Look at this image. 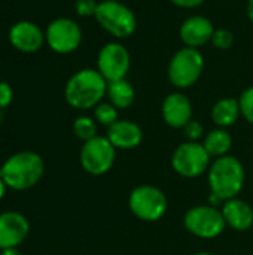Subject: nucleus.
<instances>
[{"label":"nucleus","mask_w":253,"mask_h":255,"mask_svg":"<svg viewBox=\"0 0 253 255\" xmlns=\"http://www.w3.org/2000/svg\"><path fill=\"white\" fill-rule=\"evenodd\" d=\"M107 93V81L97 69H81L64 87V99L73 109H94Z\"/></svg>","instance_id":"f257e3e1"},{"label":"nucleus","mask_w":253,"mask_h":255,"mask_svg":"<svg viewBox=\"0 0 253 255\" xmlns=\"http://www.w3.org/2000/svg\"><path fill=\"white\" fill-rule=\"evenodd\" d=\"M45 161L33 151H21L10 155L0 166V178L6 187L15 191L33 188L43 178Z\"/></svg>","instance_id":"f03ea898"},{"label":"nucleus","mask_w":253,"mask_h":255,"mask_svg":"<svg viewBox=\"0 0 253 255\" xmlns=\"http://www.w3.org/2000/svg\"><path fill=\"white\" fill-rule=\"evenodd\" d=\"M207 181L210 194L222 202L239 197L245 187L246 172L243 163L234 155L215 158L207 170Z\"/></svg>","instance_id":"7ed1b4c3"},{"label":"nucleus","mask_w":253,"mask_h":255,"mask_svg":"<svg viewBox=\"0 0 253 255\" xmlns=\"http://www.w3.org/2000/svg\"><path fill=\"white\" fill-rule=\"evenodd\" d=\"M128 208L137 220L145 223H157L166 215L169 209V199L158 187L142 184L130 193Z\"/></svg>","instance_id":"20e7f679"},{"label":"nucleus","mask_w":253,"mask_h":255,"mask_svg":"<svg viewBox=\"0 0 253 255\" xmlns=\"http://www.w3.org/2000/svg\"><path fill=\"white\" fill-rule=\"evenodd\" d=\"M94 16L97 22L116 39H127L133 36L137 28L134 12L118 0L100 1Z\"/></svg>","instance_id":"39448f33"},{"label":"nucleus","mask_w":253,"mask_h":255,"mask_svg":"<svg viewBox=\"0 0 253 255\" xmlns=\"http://www.w3.org/2000/svg\"><path fill=\"white\" fill-rule=\"evenodd\" d=\"M203 70V54L195 48L183 46L171 57L167 69V76L173 87L179 90H186L200 79Z\"/></svg>","instance_id":"423d86ee"},{"label":"nucleus","mask_w":253,"mask_h":255,"mask_svg":"<svg viewBox=\"0 0 253 255\" xmlns=\"http://www.w3.org/2000/svg\"><path fill=\"white\" fill-rule=\"evenodd\" d=\"M183 226L186 232L200 239H216L227 229L222 211L212 205L189 208L183 217Z\"/></svg>","instance_id":"0eeeda50"},{"label":"nucleus","mask_w":253,"mask_h":255,"mask_svg":"<svg viewBox=\"0 0 253 255\" xmlns=\"http://www.w3.org/2000/svg\"><path fill=\"white\" fill-rule=\"evenodd\" d=\"M212 164V157L201 142H183L171 154L173 170L186 179H195L204 175Z\"/></svg>","instance_id":"6e6552de"},{"label":"nucleus","mask_w":253,"mask_h":255,"mask_svg":"<svg viewBox=\"0 0 253 255\" xmlns=\"http://www.w3.org/2000/svg\"><path fill=\"white\" fill-rule=\"evenodd\" d=\"M116 148L110 143L106 136H95L91 140L84 142L79 161L82 169L92 176H103L115 164L116 160Z\"/></svg>","instance_id":"1a4fd4ad"},{"label":"nucleus","mask_w":253,"mask_h":255,"mask_svg":"<svg viewBox=\"0 0 253 255\" xmlns=\"http://www.w3.org/2000/svg\"><path fill=\"white\" fill-rule=\"evenodd\" d=\"M45 39L54 52L70 54L81 46L82 30L72 18L60 16L48 24L45 30Z\"/></svg>","instance_id":"9d476101"},{"label":"nucleus","mask_w":253,"mask_h":255,"mask_svg":"<svg viewBox=\"0 0 253 255\" xmlns=\"http://www.w3.org/2000/svg\"><path fill=\"white\" fill-rule=\"evenodd\" d=\"M131 57L119 42H109L101 46L97 55V70L107 82L124 79L130 70Z\"/></svg>","instance_id":"9b49d317"},{"label":"nucleus","mask_w":253,"mask_h":255,"mask_svg":"<svg viewBox=\"0 0 253 255\" xmlns=\"http://www.w3.org/2000/svg\"><path fill=\"white\" fill-rule=\"evenodd\" d=\"M28 220L15 211L0 214V251L18 248L28 236Z\"/></svg>","instance_id":"f8f14e48"},{"label":"nucleus","mask_w":253,"mask_h":255,"mask_svg":"<svg viewBox=\"0 0 253 255\" xmlns=\"http://www.w3.org/2000/svg\"><path fill=\"white\" fill-rule=\"evenodd\" d=\"M10 45L25 54L39 51L46 42L43 30L31 21H18L9 28Z\"/></svg>","instance_id":"ddd939ff"},{"label":"nucleus","mask_w":253,"mask_h":255,"mask_svg":"<svg viewBox=\"0 0 253 255\" xmlns=\"http://www.w3.org/2000/svg\"><path fill=\"white\" fill-rule=\"evenodd\" d=\"M161 115L169 127L183 128L192 120V103L185 94L179 91L170 93L163 100Z\"/></svg>","instance_id":"4468645a"},{"label":"nucleus","mask_w":253,"mask_h":255,"mask_svg":"<svg viewBox=\"0 0 253 255\" xmlns=\"http://www.w3.org/2000/svg\"><path fill=\"white\" fill-rule=\"evenodd\" d=\"M215 30L216 28L213 22L207 16L192 15L182 22L179 28V36H180V40L185 43V46L198 49L200 46L212 40Z\"/></svg>","instance_id":"2eb2a0df"},{"label":"nucleus","mask_w":253,"mask_h":255,"mask_svg":"<svg viewBox=\"0 0 253 255\" xmlns=\"http://www.w3.org/2000/svg\"><path fill=\"white\" fill-rule=\"evenodd\" d=\"M106 137L116 149L130 151L137 148L143 140V130L142 127L130 120H118L112 124L107 131Z\"/></svg>","instance_id":"dca6fc26"},{"label":"nucleus","mask_w":253,"mask_h":255,"mask_svg":"<svg viewBox=\"0 0 253 255\" xmlns=\"http://www.w3.org/2000/svg\"><path fill=\"white\" fill-rule=\"evenodd\" d=\"M221 211L225 218L227 227L236 232H248L253 226L252 206L239 197L224 202Z\"/></svg>","instance_id":"f3484780"},{"label":"nucleus","mask_w":253,"mask_h":255,"mask_svg":"<svg viewBox=\"0 0 253 255\" xmlns=\"http://www.w3.org/2000/svg\"><path fill=\"white\" fill-rule=\"evenodd\" d=\"M240 103L239 99L234 97H224L218 100L210 112V118L213 124L219 128H228L237 123L240 118Z\"/></svg>","instance_id":"a211bd4d"},{"label":"nucleus","mask_w":253,"mask_h":255,"mask_svg":"<svg viewBox=\"0 0 253 255\" xmlns=\"http://www.w3.org/2000/svg\"><path fill=\"white\" fill-rule=\"evenodd\" d=\"M201 143L212 158H221L230 154L233 148V136L228 128L216 127L204 136V140Z\"/></svg>","instance_id":"6ab92c4d"},{"label":"nucleus","mask_w":253,"mask_h":255,"mask_svg":"<svg viewBox=\"0 0 253 255\" xmlns=\"http://www.w3.org/2000/svg\"><path fill=\"white\" fill-rule=\"evenodd\" d=\"M106 96L116 109H128L134 103L136 91L131 82H128L127 78H124L113 82H107Z\"/></svg>","instance_id":"aec40b11"},{"label":"nucleus","mask_w":253,"mask_h":255,"mask_svg":"<svg viewBox=\"0 0 253 255\" xmlns=\"http://www.w3.org/2000/svg\"><path fill=\"white\" fill-rule=\"evenodd\" d=\"M73 133L82 142L91 140L97 136V121L86 115L78 117L73 123Z\"/></svg>","instance_id":"412c9836"},{"label":"nucleus","mask_w":253,"mask_h":255,"mask_svg":"<svg viewBox=\"0 0 253 255\" xmlns=\"http://www.w3.org/2000/svg\"><path fill=\"white\" fill-rule=\"evenodd\" d=\"M118 111L119 109H116L110 102H101L94 108V120L97 121V124L109 128L112 124H115L119 120Z\"/></svg>","instance_id":"4be33fe9"},{"label":"nucleus","mask_w":253,"mask_h":255,"mask_svg":"<svg viewBox=\"0 0 253 255\" xmlns=\"http://www.w3.org/2000/svg\"><path fill=\"white\" fill-rule=\"evenodd\" d=\"M210 42L216 49L227 51L234 45V33L228 28H216Z\"/></svg>","instance_id":"5701e85b"},{"label":"nucleus","mask_w":253,"mask_h":255,"mask_svg":"<svg viewBox=\"0 0 253 255\" xmlns=\"http://www.w3.org/2000/svg\"><path fill=\"white\" fill-rule=\"evenodd\" d=\"M239 103H240V112L242 117L253 126V87L246 88L240 97H239Z\"/></svg>","instance_id":"b1692460"},{"label":"nucleus","mask_w":253,"mask_h":255,"mask_svg":"<svg viewBox=\"0 0 253 255\" xmlns=\"http://www.w3.org/2000/svg\"><path fill=\"white\" fill-rule=\"evenodd\" d=\"M183 133L186 136V139L189 142H198L201 137H204V127L200 121L197 120H191L185 127H183Z\"/></svg>","instance_id":"393cba45"},{"label":"nucleus","mask_w":253,"mask_h":255,"mask_svg":"<svg viewBox=\"0 0 253 255\" xmlns=\"http://www.w3.org/2000/svg\"><path fill=\"white\" fill-rule=\"evenodd\" d=\"M98 3L95 0H76L75 10L79 16H94Z\"/></svg>","instance_id":"a878e982"},{"label":"nucleus","mask_w":253,"mask_h":255,"mask_svg":"<svg viewBox=\"0 0 253 255\" xmlns=\"http://www.w3.org/2000/svg\"><path fill=\"white\" fill-rule=\"evenodd\" d=\"M12 99H13L12 87H10L7 82L0 81V108H1V109L7 108V106L12 103Z\"/></svg>","instance_id":"bb28decb"},{"label":"nucleus","mask_w":253,"mask_h":255,"mask_svg":"<svg viewBox=\"0 0 253 255\" xmlns=\"http://www.w3.org/2000/svg\"><path fill=\"white\" fill-rule=\"evenodd\" d=\"M173 4L183 7V9H192V7H198L204 3V0H170Z\"/></svg>","instance_id":"cd10ccee"},{"label":"nucleus","mask_w":253,"mask_h":255,"mask_svg":"<svg viewBox=\"0 0 253 255\" xmlns=\"http://www.w3.org/2000/svg\"><path fill=\"white\" fill-rule=\"evenodd\" d=\"M0 255H22L19 253L18 248H9V250H3L0 251Z\"/></svg>","instance_id":"c85d7f7f"},{"label":"nucleus","mask_w":253,"mask_h":255,"mask_svg":"<svg viewBox=\"0 0 253 255\" xmlns=\"http://www.w3.org/2000/svg\"><path fill=\"white\" fill-rule=\"evenodd\" d=\"M246 12H248V18H249V19L253 22V0H248Z\"/></svg>","instance_id":"c756f323"},{"label":"nucleus","mask_w":253,"mask_h":255,"mask_svg":"<svg viewBox=\"0 0 253 255\" xmlns=\"http://www.w3.org/2000/svg\"><path fill=\"white\" fill-rule=\"evenodd\" d=\"M6 188H7V187H6L4 181H3V179L0 178V200H1L3 197H4V194H6Z\"/></svg>","instance_id":"7c9ffc66"},{"label":"nucleus","mask_w":253,"mask_h":255,"mask_svg":"<svg viewBox=\"0 0 253 255\" xmlns=\"http://www.w3.org/2000/svg\"><path fill=\"white\" fill-rule=\"evenodd\" d=\"M194 255H215V254H212V253H207V251H201V253H197V254H194Z\"/></svg>","instance_id":"2f4dec72"},{"label":"nucleus","mask_w":253,"mask_h":255,"mask_svg":"<svg viewBox=\"0 0 253 255\" xmlns=\"http://www.w3.org/2000/svg\"><path fill=\"white\" fill-rule=\"evenodd\" d=\"M1 111H3V109L0 108V123H1V120H3V112H1Z\"/></svg>","instance_id":"473e14b6"}]
</instances>
